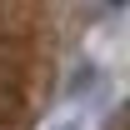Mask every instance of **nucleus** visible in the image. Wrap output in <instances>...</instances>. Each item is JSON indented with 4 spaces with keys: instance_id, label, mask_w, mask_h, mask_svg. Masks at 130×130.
<instances>
[{
    "instance_id": "nucleus-1",
    "label": "nucleus",
    "mask_w": 130,
    "mask_h": 130,
    "mask_svg": "<svg viewBox=\"0 0 130 130\" xmlns=\"http://www.w3.org/2000/svg\"><path fill=\"white\" fill-rule=\"evenodd\" d=\"M115 5H120V0H115Z\"/></svg>"
}]
</instances>
